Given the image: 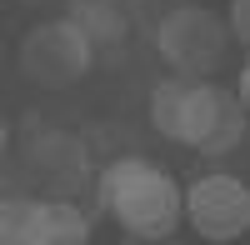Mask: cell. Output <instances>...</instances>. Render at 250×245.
Instances as JSON below:
<instances>
[{
  "label": "cell",
  "mask_w": 250,
  "mask_h": 245,
  "mask_svg": "<svg viewBox=\"0 0 250 245\" xmlns=\"http://www.w3.org/2000/svg\"><path fill=\"white\" fill-rule=\"evenodd\" d=\"M150 125L200 155H230L245 140V100L235 90H220L215 80L170 75L150 90Z\"/></svg>",
  "instance_id": "6da1fadb"
},
{
  "label": "cell",
  "mask_w": 250,
  "mask_h": 245,
  "mask_svg": "<svg viewBox=\"0 0 250 245\" xmlns=\"http://www.w3.org/2000/svg\"><path fill=\"white\" fill-rule=\"evenodd\" d=\"M100 205L120 235H175L180 230V185L145 155H120L100 170Z\"/></svg>",
  "instance_id": "7a4b0ae2"
},
{
  "label": "cell",
  "mask_w": 250,
  "mask_h": 245,
  "mask_svg": "<svg viewBox=\"0 0 250 245\" xmlns=\"http://www.w3.org/2000/svg\"><path fill=\"white\" fill-rule=\"evenodd\" d=\"M155 50H160V60L175 75H185V80H210L225 65V55H230V30H225V20L210 5H200V0H180V5H170V10L160 15Z\"/></svg>",
  "instance_id": "3957f363"
},
{
  "label": "cell",
  "mask_w": 250,
  "mask_h": 245,
  "mask_svg": "<svg viewBox=\"0 0 250 245\" xmlns=\"http://www.w3.org/2000/svg\"><path fill=\"white\" fill-rule=\"evenodd\" d=\"M95 65V45L80 35L65 15L30 25L20 40V75L40 90H70L75 80H85V70Z\"/></svg>",
  "instance_id": "277c9868"
},
{
  "label": "cell",
  "mask_w": 250,
  "mask_h": 245,
  "mask_svg": "<svg viewBox=\"0 0 250 245\" xmlns=\"http://www.w3.org/2000/svg\"><path fill=\"white\" fill-rule=\"evenodd\" d=\"M180 220L210 245L240 240L250 230V190H245V180L225 175V170L200 175L190 190H180Z\"/></svg>",
  "instance_id": "5b68a950"
},
{
  "label": "cell",
  "mask_w": 250,
  "mask_h": 245,
  "mask_svg": "<svg viewBox=\"0 0 250 245\" xmlns=\"http://www.w3.org/2000/svg\"><path fill=\"white\" fill-rule=\"evenodd\" d=\"M25 160H30V170L45 180V190H55V195H75L90 180V150H85V140L70 135V130H35Z\"/></svg>",
  "instance_id": "8992f818"
},
{
  "label": "cell",
  "mask_w": 250,
  "mask_h": 245,
  "mask_svg": "<svg viewBox=\"0 0 250 245\" xmlns=\"http://www.w3.org/2000/svg\"><path fill=\"white\" fill-rule=\"evenodd\" d=\"M65 20L90 45H120L140 20V0H65Z\"/></svg>",
  "instance_id": "52a82bcc"
},
{
  "label": "cell",
  "mask_w": 250,
  "mask_h": 245,
  "mask_svg": "<svg viewBox=\"0 0 250 245\" xmlns=\"http://www.w3.org/2000/svg\"><path fill=\"white\" fill-rule=\"evenodd\" d=\"M30 245H90V220L75 200H35V240Z\"/></svg>",
  "instance_id": "ba28073f"
},
{
  "label": "cell",
  "mask_w": 250,
  "mask_h": 245,
  "mask_svg": "<svg viewBox=\"0 0 250 245\" xmlns=\"http://www.w3.org/2000/svg\"><path fill=\"white\" fill-rule=\"evenodd\" d=\"M35 240V200L5 195L0 200V245H30Z\"/></svg>",
  "instance_id": "9c48e42d"
},
{
  "label": "cell",
  "mask_w": 250,
  "mask_h": 245,
  "mask_svg": "<svg viewBox=\"0 0 250 245\" xmlns=\"http://www.w3.org/2000/svg\"><path fill=\"white\" fill-rule=\"evenodd\" d=\"M230 40H250V0H230V20H225Z\"/></svg>",
  "instance_id": "30bf717a"
},
{
  "label": "cell",
  "mask_w": 250,
  "mask_h": 245,
  "mask_svg": "<svg viewBox=\"0 0 250 245\" xmlns=\"http://www.w3.org/2000/svg\"><path fill=\"white\" fill-rule=\"evenodd\" d=\"M120 245H185V240H175V235H125Z\"/></svg>",
  "instance_id": "8fae6325"
},
{
  "label": "cell",
  "mask_w": 250,
  "mask_h": 245,
  "mask_svg": "<svg viewBox=\"0 0 250 245\" xmlns=\"http://www.w3.org/2000/svg\"><path fill=\"white\" fill-rule=\"evenodd\" d=\"M5 140H10V130H5V115H0V155H5Z\"/></svg>",
  "instance_id": "7c38bea8"
},
{
  "label": "cell",
  "mask_w": 250,
  "mask_h": 245,
  "mask_svg": "<svg viewBox=\"0 0 250 245\" xmlns=\"http://www.w3.org/2000/svg\"><path fill=\"white\" fill-rule=\"evenodd\" d=\"M25 5H45V0H25Z\"/></svg>",
  "instance_id": "4fadbf2b"
}]
</instances>
